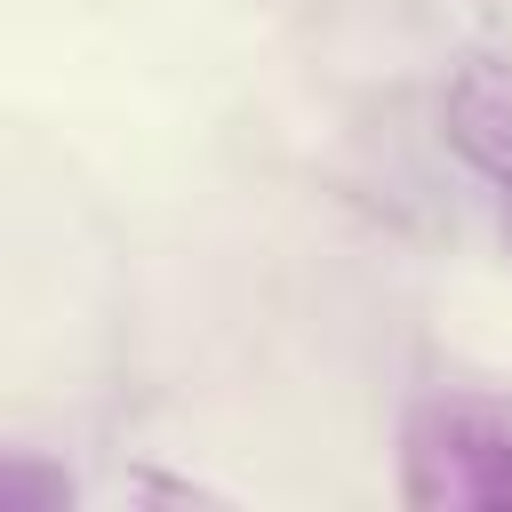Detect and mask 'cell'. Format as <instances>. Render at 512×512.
I'll return each instance as SVG.
<instances>
[{
	"label": "cell",
	"instance_id": "6da1fadb",
	"mask_svg": "<svg viewBox=\"0 0 512 512\" xmlns=\"http://www.w3.org/2000/svg\"><path fill=\"white\" fill-rule=\"evenodd\" d=\"M408 512H512V400L504 392H424L400 432Z\"/></svg>",
	"mask_w": 512,
	"mask_h": 512
},
{
	"label": "cell",
	"instance_id": "7a4b0ae2",
	"mask_svg": "<svg viewBox=\"0 0 512 512\" xmlns=\"http://www.w3.org/2000/svg\"><path fill=\"white\" fill-rule=\"evenodd\" d=\"M504 240H512V192H504Z\"/></svg>",
	"mask_w": 512,
	"mask_h": 512
}]
</instances>
